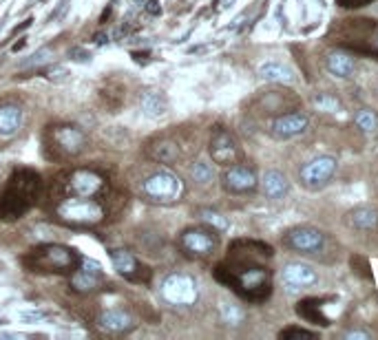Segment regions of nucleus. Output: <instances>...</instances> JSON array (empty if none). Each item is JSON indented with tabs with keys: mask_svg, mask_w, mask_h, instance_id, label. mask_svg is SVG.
<instances>
[{
	"mask_svg": "<svg viewBox=\"0 0 378 340\" xmlns=\"http://www.w3.org/2000/svg\"><path fill=\"white\" fill-rule=\"evenodd\" d=\"M215 276L250 303H261L272 292L270 267L263 265L257 257H248L246 252H237L234 248H230L228 261L217 265Z\"/></svg>",
	"mask_w": 378,
	"mask_h": 340,
	"instance_id": "f257e3e1",
	"label": "nucleus"
},
{
	"mask_svg": "<svg viewBox=\"0 0 378 340\" xmlns=\"http://www.w3.org/2000/svg\"><path fill=\"white\" fill-rule=\"evenodd\" d=\"M40 190V177L34 170H16L0 194V219H18L29 210Z\"/></svg>",
	"mask_w": 378,
	"mask_h": 340,
	"instance_id": "f03ea898",
	"label": "nucleus"
},
{
	"mask_svg": "<svg viewBox=\"0 0 378 340\" xmlns=\"http://www.w3.org/2000/svg\"><path fill=\"white\" fill-rule=\"evenodd\" d=\"M82 257L66 246L45 243L34 248L22 257V265L31 272H53V274H71L80 265Z\"/></svg>",
	"mask_w": 378,
	"mask_h": 340,
	"instance_id": "7ed1b4c3",
	"label": "nucleus"
},
{
	"mask_svg": "<svg viewBox=\"0 0 378 340\" xmlns=\"http://www.w3.org/2000/svg\"><path fill=\"white\" fill-rule=\"evenodd\" d=\"M341 22L343 24H336L332 29L336 42L347 51L363 53L378 60V22L370 18H354Z\"/></svg>",
	"mask_w": 378,
	"mask_h": 340,
	"instance_id": "20e7f679",
	"label": "nucleus"
},
{
	"mask_svg": "<svg viewBox=\"0 0 378 340\" xmlns=\"http://www.w3.org/2000/svg\"><path fill=\"white\" fill-rule=\"evenodd\" d=\"M55 217L69 225H97L104 221L106 210L97 197L64 194L55 204Z\"/></svg>",
	"mask_w": 378,
	"mask_h": 340,
	"instance_id": "39448f33",
	"label": "nucleus"
},
{
	"mask_svg": "<svg viewBox=\"0 0 378 340\" xmlns=\"http://www.w3.org/2000/svg\"><path fill=\"white\" fill-rule=\"evenodd\" d=\"M142 192L155 204H173L184 194V183L171 170H155L144 179Z\"/></svg>",
	"mask_w": 378,
	"mask_h": 340,
	"instance_id": "423d86ee",
	"label": "nucleus"
},
{
	"mask_svg": "<svg viewBox=\"0 0 378 340\" xmlns=\"http://www.w3.org/2000/svg\"><path fill=\"white\" fill-rule=\"evenodd\" d=\"M179 248L190 259H206L219 248V236L213 228H186L179 234Z\"/></svg>",
	"mask_w": 378,
	"mask_h": 340,
	"instance_id": "0eeeda50",
	"label": "nucleus"
},
{
	"mask_svg": "<svg viewBox=\"0 0 378 340\" xmlns=\"http://www.w3.org/2000/svg\"><path fill=\"white\" fill-rule=\"evenodd\" d=\"M336 160L332 155H316L310 162H305L299 168V181L301 186L307 190H321L326 188L328 183L334 179L336 175Z\"/></svg>",
	"mask_w": 378,
	"mask_h": 340,
	"instance_id": "6e6552de",
	"label": "nucleus"
},
{
	"mask_svg": "<svg viewBox=\"0 0 378 340\" xmlns=\"http://www.w3.org/2000/svg\"><path fill=\"white\" fill-rule=\"evenodd\" d=\"M64 194H76V197H100L106 190V179L91 168H78L71 170L64 181Z\"/></svg>",
	"mask_w": 378,
	"mask_h": 340,
	"instance_id": "1a4fd4ad",
	"label": "nucleus"
},
{
	"mask_svg": "<svg viewBox=\"0 0 378 340\" xmlns=\"http://www.w3.org/2000/svg\"><path fill=\"white\" fill-rule=\"evenodd\" d=\"M221 186L230 194H248L255 192L259 186V175L257 168L244 164V162H234L230 166H226L221 175Z\"/></svg>",
	"mask_w": 378,
	"mask_h": 340,
	"instance_id": "9d476101",
	"label": "nucleus"
},
{
	"mask_svg": "<svg viewBox=\"0 0 378 340\" xmlns=\"http://www.w3.org/2000/svg\"><path fill=\"white\" fill-rule=\"evenodd\" d=\"M326 232L314 225H294L284 234V246L299 254H316L326 248Z\"/></svg>",
	"mask_w": 378,
	"mask_h": 340,
	"instance_id": "9b49d317",
	"label": "nucleus"
},
{
	"mask_svg": "<svg viewBox=\"0 0 378 340\" xmlns=\"http://www.w3.org/2000/svg\"><path fill=\"white\" fill-rule=\"evenodd\" d=\"M162 296L171 305H192L197 301V283L192 276L175 272L171 276H166L162 283Z\"/></svg>",
	"mask_w": 378,
	"mask_h": 340,
	"instance_id": "f8f14e48",
	"label": "nucleus"
},
{
	"mask_svg": "<svg viewBox=\"0 0 378 340\" xmlns=\"http://www.w3.org/2000/svg\"><path fill=\"white\" fill-rule=\"evenodd\" d=\"M208 150L213 162L219 166H230L234 162H241V146L237 144V139L223 126H215L213 129Z\"/></svg>",
	"mask_w": 378,
	"mask_h": 340,
	"instance_id": "ddd939ff",
	"label": "nucleus"
},
{
	"mask_svg": "<svg viewBox=\"0 0 378 340\" xmlns=\"http://www.w3.org/2000/svg\"><path fill=\"white\" fill-rule=\"evenodd\" d=\"M51 141L53 148L60 150L66 157H76L84 148H87V135L74 124H58L51 129Z\"/></svg>",
	"mask_w": 378,
	"mask_h": 340,
	"instance_id": "4468645a",
	"label": "nucleus"
},
{
	"mask_svg": "<svg viewBox=\"0 0 378 340\" xmlns=\"http://www.w3.org/2000/svg\"><path fill=\"white\" fill-rule=\"evenodd\" d=\"M307 126H310V115H307V113L286 111L272 118L270 135L276 139H292V137L303 135L307 131Z\"/></svg>",
	"mask_w": 378,
	"mask_h": 340,
	"instance_id": "2eb2a0df",
	"label": "nucleus"
},
{
	"mask_svg": "<svg viewBox=\"0 0 378 340\" xmlns=\"http://www.w3.org/2000/svg\"><path fill=\"white\" fill-rule=\"evenodd\" d=\"M104 283V274L100 270V265L95 261L82 259L80 265L71 272V288L80 294H89L95 292Z\"/></svg>",
	"mask_w": 378,
	"mask_h": 340,
	"instance_id": "dca6fc26",
	"label": "nucleus"
},
{
	"mask_svg": "<svg viewBox=\"0 0 378 340\" xmlns=\"http://www.w3.org/2000/svg\"><path fill=\"white\" fill-rule=\"evenodd\" d=\"M281 281H284V285L288 290H307V288H312L314 283L318 281V276H316V272L312 270L310 265L299 263V261H292V263L284 265Z\"/></svg>",
	"mask_w": 378,
	"mask_h": 340,
	"instance_id": "f3484780",
	"label": "nucleus"
},
{
	"mask_svg": "<svg viewBox=\"0 0 378 340\" xmlns=\"http://www.w3.org/2000/svg\"><path fill=\"white\" fill-rule=\"evenodd\" d=\"M97 327L108 334H129L135 327V320L124 309H106L97 316Z\"/></svg>",
	"mask_w": 378,
	"mask_h": 340,
	"instance_id": "a211bd4d",
	"label": "nucleus"
},
{
	"mask_svg": "<svg viewBox=\"0 0 378 340\" xmlns=\"http://www.w3.org/2000/svg\"><path fill=\"white\" fill-rule=\"evenodd\" d=\"M259 186L261 192L272 201H279L290 194V181L281 170H265L263 177L259 179Z\"/></svg>",
	"mask_w": 378,
	"mask_h": 340,
	"instance_id": "6ab92c4d",
	"label": "nucleus"
},
{
	"mask_svg": "<svg viewBox=\"0 0 378 340\" xmlns=\"http://www.w3.org/2000/svg\"><path fill=\"white\" fill-rule=\"evenodd\" d=\"M326 66L336 78H352L354 71H356V60L352 58V53H349L347 49H339V51L328 53Z\"/></svg>",
	"mask_w": 378,
	"mask_h": 340,
	"instance_id": "aec40b11",
	"label": "nucleus"
},
{
	"mask_svg": "<svg viewBox=\"0 0 378 340\" xmlns=\"http://www.w3.org/2000/svg\"><path fill=\"white\" fill-rule=\"evenodd\" d=\"M111 261H113V267L129 281H142V270L144 267L137 263V259L131 252L126 250H111Z\"/></svg>",
	"mask_w": 378,
	"mask_h": 340,
	"instance_id": "412c9836",
	"label": "nucleus"
},
{
	"mask_svg": "<svg viewBox=\"0 0 378 340\" xmlns=\"http://www.w3.org/2000/svg\"><path fill=\"white\" fill-rule=\"evenodd\" d=\"M148 157L160 164H173L179 160V146L171 137H158L148 144Z\"/></svg>",
	"mask_w": 378,
	"mask_h": 340,
	"instance_id": "4be33fe9",
	"label": "nucleus"
},
{
	"mask_svg": "<svg viewBox=\"0 0 378 340\" xmlns=\"http://www.w3.org/2000/svg\"><path fill=\"white\" fill-rule=\"evenodd\" d=\"M257 73L265 82H276V84L294 82V71L286 62H279V60H265L263 64H259Z\"/></svg>",
	"mask_w": 378,
	"mask_h": 340,
	"instance_id": "5701e85b",
	"label": "nucleus"
},
{
	"mask_svg": "<svg viewBox=\"0 0 378 340\" xmlns=\"http://www.w3.org/2000/svg\"><path fill=\"white\" fill-rule=\"evenodd\" d=\"M139 108H142V113L148 118H162L168 111V100L158 89H144L139 93Z\"/></svg>",
	"mask_w": 378,
	"mask_h": 340,
	"instance_id": "b1692460",
	"label": "nucleus"
},
{
	"mask_svg": "<svg viewBox=\"0 0 378 340\" xmlns=\"http://www.w3.org/2000/svg\"><path fill=\"white\" fill-rule=\"evenodd\" d=\"M22 126V108L16 104H5L0 106V137H11L16 135Z\"/></svg>",
	"mask_w": 378,
	"mask_h": 340,
	"instance_id": "393cba45",
	"label": "nucleus"
},
{
	"mask_svg": "<svg viewBox=\"0 0 378 340\" xmlns=\"http://www.w3.org/2000/svg\"><path fill=\"white\" fill-rule=\"evenodd\" d=\"M323 303H326V299H305L297 305V311L303 320H310L314 325H321V327H328L330 318L323 316V307H326Z\"/></svg>",
	"mask_w": 378,
	"mask_h": 340,
	"instance_id": "a878e982",
	"label": "nucleus"
},
{
	"mask_svg": "<svg viewBox=\"0 0 378 340\" xmlns=\"http://www.w3.org/2000/svg\"><path fill=\"white\" fill-rule=\"evenodd\" d=\"M347 223L354 230H374L378 225V210L372 206H358L347 215Z\"/></svg>",
	"mask_w": 378,
	"mask_h": 340,
	"instance_id": "bb28decb",
	"label": "nucleus"
},
{
	"mask_svg": "<svg viewBox=\"0 0 378 340\" xmlns=\"http://www.w3.org/2000/svg\"><path fill=\"white\" fill-rule=\"evenodd\" d=\"M354 124H356V129H360L368 135L378 133V115L372 108H358L356 115H354Z\"/></svg>",
	"mask_w": 378,
	"mask_h": 340,
	"instance_id": "cd10ccee",
	"label": "nucleus"
},
{
	"mask_svg": "<svg viewBox=\"0 0 378 340\" xmlns=\"http://www.w3.org/2000/svg\"><path fill=\"white\" fill-rule=\"evenodd\" d=\"M200 217L202 221L208 225V228H213L217 232H226L228 230V219L221 215V212L213 210V208H202L200 210Z\"/></svg>",
	"mask_w": 378,
	"mask_h": 340,
	"instance_id": "c85d7f7f",
	"label": "nucleus"
},
{
	"mask_svg": "<svg viewBox=\"0 0 378 340\" xmlns=\"http://www.w3.org/2000/svg\"><path fill=\"white\" fill-rule=\"evenodd\" d=\"M190 177H192V181H197V183H202V186H206V183H210L215 179V170H213V166L206 164V162H195L190 166Z\"/></svg>",
	"mask_w": 378,
	"mask_h": 340,
	"instance_id": "c756f323",
	"label": "nucleus"
},
{
	"mask_svg": "<svg viewBox=\"0 0 378 340\" xmlns=\"http://www.w3.org/2000/svg\"><path fill=\"white\" fill-rule=\"evenodd\" d=\"M51 60H53V51H51L49 47H45V49H38L36 53H31L29 58H24L18 66H20L22 71H27V69L42 66V64H47V62H51Z\"/></svg>",
	"mask_w": 378,
	"mask_h": 340,
	"instance_id": "7c9ffc66",
	"label": "nucleus"
},
{
	"mask_svg": "<svg viewBox=\"0 0 378 340\" xmlns=\"http://www.w3.org/2000/svg\"><path fill=\"white\" fill-rule=\"evenodd\" d=\"M221 318L228 325H237V323H241L244 311L232 303H221Z\"/></svg>",
	"mask_w": 378,
	"mask_h": 340,
	"instance_id": "2f4dec72",
	"label": "nucleus"
},
{
	"mask_svg": "<svg viewBox=\"0 0 378 340\" xmlns=\"http://www.w3.org/2000/svg\"><path fill=\"white\" fill-rule=\"evenodd\" d=\"M279 338H318L316 332L312 330H301V327H288L279 334Z\"/></svg>",
	"mask_w": 378,
	"mask_h": 340,
	"instance_id": "473e14b6",
	"label": "nucleus"
},
{
	"mask_svg": "<svg viewBox=\"0 0 378 340\" xmlns=\"http://www.w3.org/2000/svg\"><path fill=\"white\" fill-rule=\"evenodd\" d=\"M314 102H316V106H321V108H326V111H339V100L336 97H332V95H328V93H321V95H316L314 97Z\"/></svg>",
	"mask_w": 378,
	"mask_h": 340,
	"instance_id": "72a5a7b5",
	"label": "nucleus"
},
{
	"mask_svg": "<svg viewBox=\"0 0 378 340\" xmlns=\"http://www.w3.org/2000/svg\"><path fill=\"white\" fill-rule=\"evenodd\" d=\"M374 0H336V5L345 7V9H358V7H368Z\"/></svg>",
	"mask_w": 378,
	"mask_h": 340,
	"instance_id": "f704fd0d",
	"label": "nucleus"
},
{
	"mask_svg": "<svg viewBox=\"0 0 378 340\" xmlns=\"http://www.w3.org/2000/svg\"><path fill=\"white\" fill-rule=\"evenodd\" d=\"M49 80H53V82H64L66 78H69V71L64 69V66H55V69H51L49 71Z\"/></svg>",
	"mask_w": 378,
	"mask_h": 340,
	"instance_id": "c9c22d12",
	"label": "nucleus"
},
{
	"mask_svg": "<svg viewBox=\"0 0 378 340\" xmlns=\"http://www.w3.org/2000/svg\"><path fill=\"white\" fill-rule=\"evenodd\" d=\"M69 55H71V58L78 60V62H89V60H91V53H89V51H84V49H80V47L71 49V51H69Z\"/></svg>",
	"mask_w": 378,
	"mask_h": 340,
	"instance_id": "e433bc0d",
	"label": "nucleus"
},
{
	"mask_svg": "<svg viewBox=\"0 0 378 340\" xmlns=\"http://www.w3.org/2000/svg\"><path fill=\"white\" fill-rule=\"evenodd\" d=\"M47 314L45 311H40V309H36V311H20V318L22 320H42Z\"/></svg>",
	"mask_w": 378,
	"mask_h": 340,
	"instance_id": "4c0bfd02",
	"label": "nucleus"
},
{
	"mask_svg": "<svg viewBox=\"0 0 378 340\" xmlns=\"http://www.w3.org/2000/svg\"><path fill=\"white\" fill-rule=\"evenodd\" d=\"M66 7H69V0H62V3L58 5V9H55V11L51 13V16H49V22H55V20H60V18L64 16Z\"/></svg>",
	"mask_w": 378,
	"mask_h": 340,
	"instance_id": "58836bf2",
	"label": "nucleus"
},
{
	"mask_svg": "<svg viewBox=\"0 0 378 340\" xmlns=\"http://www.w3.org/2000/svg\"><path fill=\"white\" fill-rule=\"evenodd\" d=\"M343 338H347V340H352V338H372V334L368 332V330H352V332H343Z\"/></svg>",
	"mask_w": 378,
	"mask_h": 340,
	"instance_id": "ea45409f",
	"label": "nucleus"
},
{
	"mask_svg": "<svg viewBox=\"0 0 378 340\" xmlns=\"http://www.w3.org/2000/svg\"><path fill=\"white\" fill-rule=\"evenodd\" d=\"M146 11L150 13V16H158V13H162L160 0H148V3H146Z\"/></svg>",
	"mask_w": 378,
	"mask_h": 340,
	"instance_id": "a19ab883",
	"label": "nucleus"
},
{
	"mask_svg": "<svg viewBox=\"0 0 378 340\" xmlns=\"http://www.w3.org/2000/svg\"><path fill=\"white\" fill-rule=\"evenodd\" d=\"M93 42H95V45H104V42H108V36L106 34H95Z\"/></svg>",
	"mask_w": 378,
	"mask_h": 340,
	"instance_id": "79ce46f5",
	"label": "nucleus"
},
{
	"mask_svg": "<svg viewBox=\"0 0 378 340\" xmlns=\"http://www.w3.org/2000/svg\"><path fill=\"white\" fill-rule=\"evenodd\" d=\"M3 24H5V20H0V29H3Z\"/></svg>",
	"mask_w": 378,
	"mask_h": 340,
	"instance_id": "37998d69",
	"label": "nucleus"
}]
</instances>
